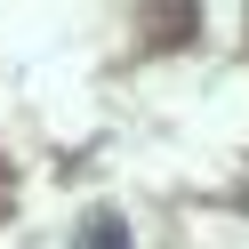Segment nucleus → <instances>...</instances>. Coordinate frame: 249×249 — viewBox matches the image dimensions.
Wrapping results in <instances>:
<instances>
[{
  "instance_id": "f257e3e1",
  "label": "nucleus",
  "mask_w": 249,
  "mask_h": 249,
  "mask_svg": "<svg viewBox=\"0 0 249 249\" xmlns=\"http://www.w3.org/2000/svg\"><path fill=\"white\" fill-rule=\"evenodd\" d=\"M81 249H137L129 233H121V217H89V233H81Z\"/></svg>"
}]
</instances>
